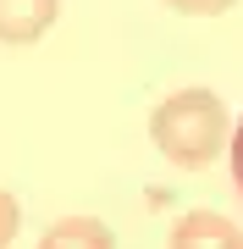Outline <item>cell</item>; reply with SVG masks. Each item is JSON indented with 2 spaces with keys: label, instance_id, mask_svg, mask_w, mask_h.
<instances>
[{
  "label": "cell",
  "instance_id": "4",
  "mask_svg": "<svg viewBox=\"0 0 243 249\" xmlns=\"http://www.w3.org/2000/svg\"><path fill=\"white\" fill-rule=\"evenodd\" d=\"M39 249H116V232L99 216H61V222L45 227Z\"/></svg>",
  "mask_w": 243,
  "mask_h": 249
},
{
  "label": "cell",
  "instance_id": "3",
  "mask_svg": "<svg viewBox=\"0 0 243 249\" xmlns=\"http://www.w3.org/2000/svg\"><path fill=\"white\" fill-rule=\"evenodd\" d=\"M61 17V0H0V45H39Z\"/></svg>",
  "mask_w": 243,
  "mask_h": 249
},
{
  "label": "cell",
  "instance_id": "7",
  "mask_svg": "<svg viewBox=\"0 0 243 249\" xmlns=\"http://www.w3.org/2000/svg\"><path fill=\"white\" fill-rule=\"evenodd\" d=\"M232 183H238V194H243V122H238V133H232Z\"/></svg>",
  "mask_w": 243,
  "mask_h": 249
},
{
  "label": "cell",
  "instance_id": "1",
  "mask_svg": "<svg viewBox=\"0 0 243 249\" xmlns=\"http://www.w3.org/2000/svg\"><path fill=\"white\" fill-rule=\"evenodd\" d=\"M227 133H232V116H227L221 94H210V89H177L149 116L155 150H161L171 166H188V172L210 166V160L227 150Z\"/></svg>",
  "mask_w": 243,
  "mask_h": 249
},
{
  "label": "cell",
  "instance_id": "6",
  "mask_svg": "<svg viewBox=\"0 0 243 249\" xmlns=\"http://www.w3.org/2000/svg\"><path fill=\"white\" fill-rule=\"evenodd\" d=\"M17 222H22V211H17V199L0 188V249H11V238H17Z\"/></svg>",
  "mask_w": 243,
  "mask_h": 249
},
{
  "label": "cell",
  "instance_id": "2",
  "mask_svg": "<svg viewBox=\"0 0 243 249\" xmlns=\"http://www.w3.org/2000/svg\"><path fill=\"white\" fill-rule=\"evenodd\" d=\"M166 249H243V227L227 222L221 211H188L171 222Z\"/></svg>",
  "mask_w": 243,
  "mask_h": 249
},
{
  "label": "cell",
  "instance_id": "5",
  "mask_svg": "<svg viewBox=\"0 0 243 249\" xmlns=\"http://www.w3.org/2000/svg\"><path fill=\"white\" fill-rule=\"evenodd\" d=\"M171 11H182V17H221V11H232L238 0H166Z\"/></svg>",
  "mask_w": 243,
  "mask_h": 249
}]
</instances>
